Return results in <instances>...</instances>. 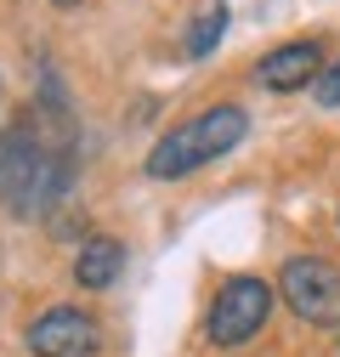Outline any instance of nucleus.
Instances as JSON below:
<instances>
[{
    "mask_svg": "<svg viewBox=\"0 0 340 357\" xmlns=\"http://www.w3.org/2000/svg\"><path fill=\"white\" fill-rule=\"evenodd\" d=\"M244 137H249V114L238 102H216V108H204V114H193L182 125H170L164 137L148 148V165L142 170L153 176V182H182V176L227 159Z\"/></svg>",
    "mask_w": 340,
    "mask_h": 357,
    "instance_id": "1",
    "label": "nucleus"
},
{
    "mask_svg": "<svg viewBox=\"0 0 340 357\" xmlns=\"http://www.w3.org/2000/svg\"><path fill=\"white\" fill-rule=\"evenodd\" d=\"M63 188H68V153H52L29 119L0 130V204L12 215L52 210Z\"/></svg>",
    "mask_w": 340,
    "mask_h": 357,
    "instance_id": "2",
    "label": "nucleus"
},
{
    "mask_svg": "<svg viewBox=\"0 0 340 357\" xmlns=\"http://www.w3.org/2000/svg\"><path fill=\"white\" fill-rule=\"evenodd\" d=\"M272 318V284L267 278H255V273H238L227 278L216 295H210V312H204V335L216 340V346H244L267 329Z\"/></svg>",
    "mask_w": 340,
    "mask_h": 357,
    "instance_id": "3",
    "label": "nucleus"
},
{
    "mask_svg": "<svg viewBox=\"0 0 340 357\" xmlns=\"http://www.w3.org/2000/svg\"><path fill=\"white\" fill-rule=\"evenodd\" d=\"M278 295L312 329L340 324V266L323 261V255H289L284 273H278Z\"/></svg>",
    "mask_w": 340,
    "mask_h": 357,
    "instance_id": "4",
    "label": "nucleus"
},
{
    "mask_svg": "<svg viewBox=\"0 0 340 357\" xmlns=\"http://www.w3.org/2000/svg\"><path fill=\"white\" fill-rule=\"evenodd\" d=\"M29 357H97L102 351V324L85 306H46L23 329Z\"/></svg>",
    "mask_w": 340,
    "mask_h": 357,
    "instance_id": "5",
    "label": "nucleus"
},
{
    "mask_svg": "<svg viewBox=\"0 0 340 357\" xmlns=\"http://www.w3.org/2000/svg\"><path fill=\"white\" fill-rule=\"evenodd\" d=\"M318 74H323V46L318 40H284V46H272L255 63V79L267 91H307V85H318Z\"/></svg>",
    "mask_w": 340,
    "mask_h": 357,
    "instance_id": "6",
    "label": "nucleus"
},
{
    "mask_svg": "<svg viewBox=\"0 0 340 357\" xmlns=\"http://www.w3.org/2000/svg\"><path fill=\"white\" fill-rule=\"evenodd\" d=\"M119 273H125V244H119V238L97 233V238L79 244V255H74V284H79V289H91V295H97V289H114Z\"/></svg>",
    "mask_w": 340,
    "mask_h": 357,
    "instance_id": "7",
    "label": "nucleus"
},
{
    "mask_svg": "<svg viewBox=\"0 0 340 357\" xmlns=\"http://www.w3.org/2000/svg\"><path fill=\"white\" fill-rule=\"evenodd\" d=\"M222 34H227V0H216V6H204V17H193L187 29V57H210L222 46Z\"/></svg>",
    "mask_w": 340,
    "mask_h": 357,
    "instance_id": "8",
    "label": "nucleus"
},
{
    "mask_svg": "<svg viewBox=\"0 0 340 357\" xmlns=\"http://www.w3.org/2000/svg\"><path fill=\"white\" fill-rule=\"evenodd\" d=\"M312 97H318V108H340V63H323Z\"/></svg>",
    "mask_w": 340,
    "mask_h": 357,
    "instance_id": "9",
    "label": "nucleus"
},
{
    "mask_svg": "<svg viewBox=\"0 0 340 357\" xmlns=\"http://www.w3.org/2000/svg\"><path fill=\"white\" fill-rule=\"evenodd\" d=\"M52 6H57V12H74V6H79V0H52Z\"/></svg>",
    "mask_w": 340,
    "mask_h": 357,
    "instance_id": "10",
    "label": "nucleus"
},
{
    "mask_svg": "<svg viewBox=\"0 0 340 357\" xmlns=\"http://www.w3.org/2000/svg\"><path fill=\"white\" fill-rule=\"evenodd\" d=\"M334 221H340V215H334Z\"/></svg>",
    "mask_w": 340,
    "mask_h": 357,
    "instance_id": "11",
    "label": "nucleus"
}]
</instances>
